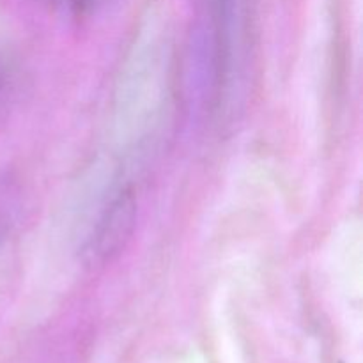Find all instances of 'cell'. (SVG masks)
<instances>
[{
    "label": "cell",
    "mask_w": 363,
    "mask_h": 363,
    "mask_svg": "<svg viewBox=\"0 0 363 363\" xmlns=\"http://www.w3.org/2000/svg\"><path fill=\"white\" fill-rule=\"evenodd\" d=\"M135 222V201L130 190H121L99 218L89 254L96 261H105L123 247Z\"/></svg>",
    "instance_id": "cell-1"
},
{
    "label": "cell",
    "mask_w": 363,
    "mask_h": 363,
    "mask_svg": "<svg viewBox=\"0 0 363 363\" xmlns=\"http://www.w3.org/2000/svg\"><path fill=\"white\" fill-rule=\"evenodd\" d=\"M213 13L215 21V57H216V73L218 80L223 78L227 71V60H229V28H230V13H233V0H206Z\"/></svg>",
    "instance_id": "cell-2"
}]
</instances>
